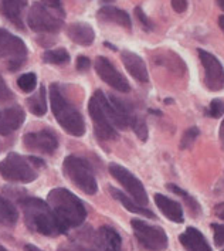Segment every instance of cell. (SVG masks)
<instances>
[{"mask_svg": "<svg viewBox=\"0 0 224 251\" xmlns=\"http://www.w3.org/2000/svg\"><path fill=\"white\" fill-rule=\"evenodd\" d=\"M25 222L30 230L49 236V237H57L60 234H66L67 230L60 225V222L55 219L53 210L47 204V201L39 198H23L19 201Z\"/></svg>", "mask_w": 224, "mask_h": 251, "instance_id": "6da1fadb", "label": "cell"}, {"mask_svg": "<svg viewBox=\"0 0 224 251\" xmlns=\"http://www.w3.org/2000/svg\"><path fill=\"white\" fill-rule=\"evenodd\" d=\"M47 204L53 210L55 219L68 231V228L78 227L87 219L85 204L78 196L64 187H55L47 196Z\"/></svg>", "mask_w": 224, "mask_h": 251, "instance_id": "7a4b0ae2", "label": "cell"}, {"mask_svg": "<svg viewBox=\"0 0 224 251\" xmlns=\"http://www.w3.org/2000/svg\"><path fill=\"white\" fill-rule=\"evenodd\" d=\"M50 105L54 118L67 133L73 136L85 133V122L81 112L63 95L58 84L50 85Z\"/></svg>", "mask_w": 224, "mask_h": 251, "instance_id": "3957f363", "label": "cell"}, {"mask_svg": "<svg viewBox=\"0 0 224 251\" xmlns=\"http://www.w3.org/2000/svg\"><path fill=\"white\" fill-rule=\"evenodd\" d=\"M64 9H51L36 1L27 14V26L36 33L54 34L64 26Z\"/></svg>", "mask_w": 224, "mask_h": 251, "instance_id": "277c9868", "label": "cell"}, {"mask_svg": "<svg viewBox=\"0 0 224 251\" xmlns=\"http://www.w3.org/2000/svg\"><path fill=\"white\" fill-rule=\"evenodd\" d=\"M63 171L66 176L87 195H95L98 190L97 179L94 176L93 169L84 159L70 155L63 162Z\"/></svg>", "mask_w": 224, "mask_h": 251, "instance_id": "5b68a950", "label": "cell"}, {"mask_svg": "<svg viewBox=\"0 0 224 251\" xmlns=\"http://www.w3.org/2000/svg\"><path fill=\"white\" fill-rule=\"evenodd\" d=\"M0 60L12 73L25 66L27 60L26 43L6 28H0Z\"/></svg>", "mask_w": 224, "mask_h": 251, "instance_id": "8992f818", "label": "cell"}, {"mask_svg": "<svg viewBox=\"0 0 224 251\" xmlns=\"http://www.w3.org/2000/svg\"><path fill=\"white\" fill-rule=\"evenodd\" d=\"M0 175L7 182L14 183H30L39 176L30 160L16 152H10L0 162Z\"/></svg>", "mask_w": 224, "mask_h": 251, "instance_id": "52a82bcc", "label": "cell"}, {"mask_svg": "<svg viewBox=\"0 0 224 251\" xmlns=\"http://www.w3.org/2000/svg\"><path fill=\"white\" fill-rule=\"evenodd\" d=\"M131 226L135 237L144 249L149 251H163L168 249L169 238L162 227L149 225L141 219L131 220Z\"/></svg>", "mask_w": 224, "mask_h": 251, "instance_id": "ba28073f", "label": "cell"}, {"mask_svg": "<svg viewBox=\"0 0 224 251\" xmlns=\"http://www.w3.org/2000/svg\"><path fill=\"white\" fill-rule=\"evenodd\" d=\"M108 169H109L111 176H112L117 182H119L121 185L124 186V189L129 193V196H131L138 204H141V206H144V207L148 206L149 199H148V193H146L145 186L142 185V182H141L131 171H128L126 168L121 166V165L115 163V162L109 163Z\"/></svg>", "mask_w": 224, "mask_h": 251, "instance_id": "9c48e42d", "label": "cell"}, {"mask_svg": "<svg viewBox=\"0 0 224 251\" xmlns=\"http://www.w3.org/2000/svg\"><path fill=\"white\" fill-rule=\"evenodd\" d=\"M199 60L204 70V85L209 91L219 93L224 90V67L220 60L203 49H199Z\"/></svg>", "mask_w": 224, "mask_h": 251, "instance_id": "30bf717a", "label": "cell"}, {"mask_svg": "<svg viewBox=\"0 0 224 251\" xmlns=\"http://www.w3.org/2000/svg\"><path fill=\"white\" fill-rule=\"evenodd\" d=\"M88 112H90V117L93 119L95 135L100 139H104V141L118 139V132H117L115 126L109 122V119L106 118L97 93H94V95L88 101Z\"/></svg>", "mask_w": 224, "mask_h": 251, "instance_id": "8fae6325", "label": "cell"}, {"mask_svg": "<svg viewBox=\"0 0 224 251\" xmlns=\"http://www.w3.org/2000/svg\"><path fill=\"white\" fill-rule=\"evenodd\" d=\"M23 145L27 151L51 155L58 148L57 133L50 128H44L36 132H28L23 136Z\"/></svg>", "mask_w": 224, "mask_h": 251, "instance_id": "7c38bea8", "label": "cell"}, {"mask_svg": "<svg viewBox=\"0 0 224 251\" xmlns=\"http://www.w3.org/2000/svg\"><path fill=\"white\" fill-rule=\"evenodd\" d=\"M95 71H97L98 77L104 82H106L109 87H112L114 90H117L119 93H129L131 91L128 79L119 73L117 67L114 66L106 57H97Z\"/></svg>", "mask_w": 224, "mask_h": 251, "instance_id": "4fadbf2b", "label": "cell"}, {"mask_svg": "<svg viewBox=\"0 0 224 251\" xmlns=\"http://www.w3.org/2000/svg\"><path fill=\"white\" fill-rule=\"evenodd\" d=\"M26 119V112L20 105H12L0 111V135H10L17 131Z\"/></svg>", "mask_w": 224, "mask_h": 251, "instance_id": "5bb4252c", "label": "cell"}, {"mask_svg": "<svg viewBox=\"0 0 224 251\" xmlns=\"http://www.w3.org/2000/svg\"><path fill=\"white\" fill-rule=\"evenodd\" d=\"M121 60L124 63V66L126 68V71L131 74L133 78L139 82H148L149 81V73H148V67L145 61L141 55L136 53H132L129 50H124L121 53Z\"/></svg>", "mask_w": 224, "mask_h": 251, "instance_id": "9a60e30c", "label": "cell"}, {"mask_svg": "<svg viewBox=\"0 0 224 251\" xmlns=\"http://www.w3.org/2000/svg\"><path fill=\"white\" fill-rule=\"evenodd\" d=\"M27 7V0H1L0 12L6 20L13 23L19 30H25L23 12Z\"/></svg>", "mask_w": 224, "mask_h": 251, "instance_id": "2e32d148", "label": "cell"}, {"mask_svg": "<svg viewBox=\"0 0 224 251\" xmlns=\"http://www.w3.org/2000/svg\"><path fill=\"white\" fill-rule=\"evenodd\" d=\"M67 36L73 43L82 46V47H90L95 40V31L88 23L84 22H75L67 26Z\"/></svg>", "mask_w": 224, "mask_h": 251, "instance_id": "e0dca14e", "label": "cell"}, {"mask_svg": "<svg viewBox=\"0 0 224 251\" xmlns=\"http://www.w3.org/2000/svg\"><path fill=\"white\" fill-rule=\"evenodd\" d=\"M179 240L187 251H211L207 238L196 227H187L185 233L179 236Z\"/></svg>", "mask_w": 224, "mask_h": 251, "instance_id": "ac0fdd59", "label": "cell"}, {"mask_svg": "<svg viewBox=\"0 0 224 251\" xmlns=\"http://www.w3.org/2000/svg\"><path fill=\"white\" fill-rule=\"evenodd\" d=\"M153 199H155V203H156L159 210L163 213L171 222L179 223V225L183 223L185 219H183V209H182L180 203L172 200L165 195H160V193H156Z\"/></svg>", "mask_w": 224, "mask_h": 251, "instance_id": "d6986e66", "label": "cell"}, {"mask_svg": "<svg viewBox=\"0 0 224 251\" xmlns=\"http://www.w3.org/2000/svg\"><path fill=\"white\" fill-rule=\"evenodd\" d=\"M97 19L101 22H106V23H115L121 27H125L128 30H131L132 22L129 14L125 10H121L115 6H104L97 12Z\"/></svg>", "mask_w": 224, "mask_h": 251, "instance_id": "ffe728a7", "label": "cell"}, {"mask_svg": "<svg viewBox=\"0 0 224 251\" xmlns=\"http://www.w3.org/2000/svg\"><path fill=\"white\" fill-rule=\"evenodd\" d=\"M108 192L111 193V196L115 199V200H118L119 203H121L128 212L139 214V216H144V217H148V219H156L155 213L150 212L149 209H146V207L141 206V204H138L133 199H131L129 196H126V195H124V193H122L121 190H118V189L109 186V187H108Z\"/></svg>", "mask_w": 224, "mask_h": 251, "instance_id": "44dd1931", "label": "cell"}, {"mask_svg": "<svg viewBox=\"0 0 224 251\" xmlns=\"http://www.w3.org/2000/svg\"><path fill=\"white\" fill-rule=\"evenodd\" d=\"M98 238L104 251H122V238L115 228L102 226L98 230Z\"/></svg>", "mask_w": 224, "mask_h": 251, "instance_id": "7402d4cb", "label": "cell"}, {"mask_svg": "<svg viewBox=\"0 0 224 251\" xmlns=\"http://www.w3.org/2000/svg\"><path fill=\"white\" fill-rule=\"evenodd\" d=\"M28 111L37 117H43L47 112V102H46V87L40 85L39 93L27 98Z\"/></svg>", "mask_w": 224, "mask_h": 251, "instance_id": "603a6c76", "label": "cell"}, {"mask_svg": "<svg viewBox=\"0 0 224 251\" xmlns=\"http://www.w3.org/2000/svg\"><path fill=\"white\" fill-rule=\"evenodd\" d=\"M168 189L171 190L172 193H174V195H177V196H180V198L185 200L186 203V207L189 209V212L192 216H195V217H198L201 214V207H200V203H199L196 199L193 198L192 195H189L186 190H183L182 187H179L177 185H173V183H169L168 185Z\"/></svg>", "mask_w": 224, "mask_h": 251, "instance_id": "cb8c5ba5", "label": "cell"}, {"mask_svg": "<svg viewBox=\"0 0 224 251\" xmlns=\"http://www.w3.org/2000/svg\"><path fill=\"white\" fill-rule=\"evenodd\" d=\"M19 219V213L7 199L0 196V225L14 226Z\"/></svg>", "mask_w": 224, "mask_h": 251, "instance_id": "d4e9b609", "label": "cell"}, {"mask_svg": "<svg viewBox=\"0 0 224 251\" xmlns=\"http://www.w3.org/2000/svg\"><path fill=\"white\" fill-rule=\"evenodd\" d=\"M43 61L44 63H49V64H55V66H60V64H66L70 61V54L67 51L66 49H55V50H47L44 51L41 55Z\"/></svg>", "mask_w": 224, "mask_h": 251, "instance_id": "484cf974", "label": "cell"}, {"mask_svg": "<svg viewBox=\"0 0 224 251\" xmlns=\"http://www.w3.org/2000/svg\"><path fill=\"white\" fill-rule=\"evenodd\" d=\"M129 126L142 142L148 141V125H146L145 119L138 117V115H133L129 121Z\"/></svg>", "mask_w": 224, "mask_h": 251, "instance_id": "4316f807", "label": "cell"}, {"mask_svg": "<svg viewBox=\"0 0 224 251\" xmlns=\"http://www.w3.org/2000/svg\"><path fill=\"white\" fill-rule=\"evenodd\" d=\"M17 85L22 91L25 93H31L34 91L36 85H37V75L34 73H26L23 75H20L17 79Z\"/></svg>", "mask_w": 224, "mask_h": 251, "instance_id": "83f0119b", "label": "cell"}, {"mask_svg": "<svg viewBox=\"0 0 224 251\" xmlns=\"http://www.w3.org/2000/svg\"><path fill=\"white\" fill-rule=\"evenodd\" d=\"M199 131L198 126H190L189 129H186L185 133H183V136H182V139H180V149H190L193 144L196 142V139H198Z\"/></svg>", "mask_w": 224, "mask_h": 251, "instance_id": "f1b7e54d", "label": "cell"}, {"mask_svg": "<svg viewBox=\"0 0 224 251\" xmlns=\"http://www.w3.org/2000/svg\"><path fill=\"white\" fill-rule=\"evenodd\" d=\"M207 114L210 115L211 118H220L224 115V101L220 98H214L209 105Z\"/></svg>", "mask_w": 224, "mask_h": 251, "instance_id": "f546056e", "label": "cell"}, {"mask_svg": "<svg viewBox=\"0 0 224 251\" xmlns=\"http://www.w3.org/2000/svg\"><path fill=\"white\" fill-rule=\"evenodd\" d=\"M213 228V237H214V244L217 247L224 246V225H219V223H213L211 225Z\"/></svg>", "mask_w": 224, "mask_h": 251, "instance_id": "4dcf8cb0", "label": "cell"}, {"mask_svg": "<svg viewBox=\"0 0 224 251\" xmlns=\"http://www.w3.org/2000/svg\"><path fill=\"white\" fill-rule=\"evenodd\" d=\"M13 98L14 95L12 93V90L7 87V84L4 82V79H3L1 74H0V102H9Z\"/></svg>", "mask_w": 224, "mask_h": 251, "instance_id": "1f68e13d", "label": "cell"}, {"mask_svg": "<svg viewBox=\"0 0 224 251\" xmlns=\"http://www.w3.org/2000/svg\"><path fill=\"white\" fill-rule=\"evenodd\" d=\"M135 16H136V19L141 22V25H142V27L145 28L146 31L153 30V23L148 19V16L144 13V10H142L141 7H135Z\"/></svg>", "mask_w": 224, "mask_h": 251, "instance_id": "d6a6232c", "label": "cell"}, {"mask_svg": "<svg viewBox=\"0 0 224 251\" xmlns=\"http://www.w3.org/2000/svg\"><path fill=\"white\" fill-rule=\"evenodd\" d=\"M75 67H77V71H79V73H85V71L91 67V61H90V58L85 57V55H78V57H77Z\"/></svg>", "mask_w": 224, "mask_h": 251, "instance_id": "836d02e7", "label": "cell"}, {"mask_svg": "<svg viewBox=\"0 0 224 251\" xmlns=\"http://www.w3.org/2000/svg\"><path fill=\"white\" fill-rule=\"evenodd\" d=\"M172 7L176 13H185L187 10V0H172Z\"/></svg>", "mask_w": 224, "mask_h": 251, "instance_id": "e575fe53", "label": "cell"}, {"mask_svg": "<svg viewBox=\"0 0 224 251\" xmlns=\"http://www.w3.org/2000/svg\"><path fill=\"white\" fill-rule=\"evenodd\" d=\"M40 3L51 9H63V0H40Z\"/></svg>", "mask_w": 224, "mask_h": 251, "instance_id": "d590c367", "label": "cell"}, {"mask_svg": "<svg viewBox=\"0 0 224 251\" xmlns=\"http://www.w3.org/2000/svg\"><path fill=\"white\" fill-rule=\"evenodd\" d=\"M214 214H216L220 220H224V201L223 203H220V204H217V206L214 207Z\"/></svg>", "mask_w": 224, "mask_h": 251, "instance_id": "8d00e7d4", "label": "cell"}, {"mask_svg": "<svg viewBox=\"0 0 224 251\" xmlns=\"http://www.w3.org/2000/svg\"><path fill=\"white\" fill-rule=\"evenodd\" d=\"M28 160H30V163H31L33 166H39V168H43V166H44V162L39 158H34V156H33V158H28Z\"/></svg>", "mask_w": 224, "mask_h": 251, "instance_id": "74e56055", "label": "cell"}, {"mask_svg": "<svg viewBox=\"0 0 224 251\" xmlns=\"http://www.w3.org/2000/svg\"><path fill=\"white\" fill-rule=\"evenodd\" d=\"M25 251H43V250H40L39 247H36V246H33V244H27V246H25Z\"/></svg>", "mask_w": 224, "mask_h": 251, "instance_id": "f35d334b", "label": "cell"}, {"mask_svg": "<svg viewBox=\"0 0 224 251\" xmlns=\"http://www.w3.org/2000/svg\"><path fill=\"white\" fill-rule=\"evenodd\" d=\"M219 136H220V141L223 142V145H224V119H223V122H222V125H220V131H219Z\"/></svg>", "mask_w": 224, "mask_h": 251, "instance_id": "ab89813d", "label": "cell"}, {"mask_svg": "<svg viewBox=\"0 0 224 251\" xmlns=\"http://www.w3.org/2000/svg\"><path fill=\"white\" fill-rule=\"evenodd\" d=\"M219 27L222 28V31L224 33V14H222V16L219 17Z\"/></svg>", "mask_w": 224, "mask_h": 251, "instance_id": "60d3db41", "label": "cell"}, {"mask_svg": "<svg viewBox=\"0 0 224 251\" xmlns=\"http://www.w3.org/2000/svg\"><path fill=\"white\" fill-rule=\"evenodd\" d=\"M217 3H219V6L222 7V10L224 12V0H217Z\"/></svg>", "mask_w": 224, "mask_h": 251, "instance_id": "b9f144b4", "label": "cell"}, {"mask_svg": "<svg viewBox=\"0 0 224 251\" xmlns=\"http://www.w3.org/2000/svg\"><path fill=\"white\" fill-rule=\"evenodd\" d=\"M105 46H108L111 50H117V47H115V46H112V44H109V43H105Z\"/></svg>", "mask_w": 224, "mask_h": 251, "instance_id": "7bdbcfd3", "label": "cell"}, {"mask_svg": "<svg viewBox=\"0 0 224 251\" xmlns=\"http://www.w3.org/2000/svg\"><path fill=\"white\" fill-rule=\"evenodd\" d=\"M0 251H9V250H7V249H6L4 246H1V244H0Z\"/></svg>", "mask_w": 224, "mask_h": 251, "instance_id": "ee69618b", "label": "cell"}, {"mask_svg": "<svg viewBox=\"0 0 224 251\" xmlns=\"http://www.w3.org/2000/svg\"><path fill=\"white\" fill-rule=\"evenodd\" d=\"M102 1H104V3H108V1H111V0H102Z\"/></svg>", "mask_w": 224, "mask_h": 251, "instance_id": "f6af8a7d", "label": "cell"}, {"mask_svg": "<svg viewBox=\"0 0 224 251\" xmlns=\"http://www.w3.org/2000/svg\"><path fill=\"white\" fill-rule=\"evenodd\" d=\"M82 251H95V250H82Z\"/></svg>", "mask_w": 224, "mask_h": 251, "instance_id": "bcb514c9", "label": "cell"}, {"mask_svg": "<svg viewBox=\"0 0 224 251\" xmlns=\"http://www.w3.org/2000/svg\"><path fill=\"white\" fill-rule=\"evenodd\" d=\"M222 251H224V250H222Z\"/></svg>", "mask_w": 224, "mask_h": 251, "instance_id": "7dc6e473", "label": "cell"}]
</instances>
